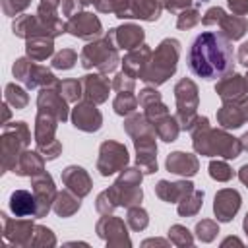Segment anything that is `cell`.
<instances>
[{
	"mask_svg": "<svg viewBox=\"0 0 248 248\" xmlns=\"http://www.w3.org/2000/svg\"><path fill=\"white\" fill-rule=\"evenodd\" d=\"M200 12L198 10H194V8H186V10H182L180 12V16H178V19H176V27L178 29H192L194 25H198L200 23Z\"/></svg>",
	"mask_w": 248,
	"mask_h": 248,
	"instance_id": "f6af8a7d",
	"label": "cell"
},
{
	"mask_svg": "<svg viewBox=\"0 0 248 248\" xmlns=\"http://www.w3.org/2000/svg\"><path fill=\"white\" fill-rule=\"evenodd\" d=\"M215 93L223 99V103L227 101H236V103H244L246 101V93H248V83L246 78L240 74H229L225 78H221L215 85Z\"/></svg>",
	"mask_w": 248,
	"mask_h": 248,
	"instance_id": "2e32d148",
	"label": "cell"
},
{
	"mask_svg": "<svg viewBox=\"0 0 248 248\" xmlns=\"http://www.w3.org/2000/svg\"><path fill=\"white\" fill-rule=\"evenodd\" d=\"M174 97H176V120L180 124V130H190L194 120L198 118V85L182 78L174 85Z\"/></svg>",
	"mask_w": 248,
	"mask_h": 248,
	"instance_id": "ba28073f",
	"label": "cell"
},
{
	"mask_svg": "<svg viewBox=\"0 0 248 248\" xmlns=\"http://www.w3.org/2000/svg\"><path fill=\"white\" fill-rule=\"evenodd\" d=\"M238 62L248 68V43H244V45L238 48Z\"/></svg>",
	"mask_w": 248,
	"mask_h": 248,
	"instance_id": "9f6ffc18",
	"label": "cell"
},
{
	"mask_svg": "<svg viewBox=\"0 0 248 248\" xmlns=\"http://www.w3.org/2000/svg\"><path fill=\"white\" fill-rule=\"evenodd\" d=\"M81 85H83L85 101L99 105V103H105L108 99V91L112 87V81H108V78H105V74H87L81 78Z\"/></svg>",
	"mask_w": 248,
	"mask_h": 248,
	"instance_id": "44dd1931",
	"label": "cell"
},
{
	"mask_svg": "<svg viewBox=\"0 0 248 248\" xmlns=\"http://www.w3.org/2000/svg\"><path fill=\"white\" fill-rule=\"evenodd\" d=\"M31 143V132L25 122H12L4 124L2 140H0V153H2V169L14 170L17 157L27 149Z\"/></svg>",
	"mask_w": 248,
	"mask_h": 248,
	"instance_id": "5b68a950",
	"label": "cell"
},
{
	"mask_svg": "<svg viewBox=\"0 0 248 248\" xmlns=\"http://www.w3.org/2000/svg\"><path fill=\"white\" fill-rule=\"evenodd\" d=\"M240 207V194L232 188H223L215 194V202H213V211L217 215L219 221H231L236 211Z\"/></svg>",
	"mask_w": 248,
	"mask_h": 248,
	"instance_id": "7402d4cb",
	"label": "cell"
},
{
	"mask_svg": "<svg viewBox=\"0 0 248 248\" xmlns=\"http://www.w3.org/2000/svg\"><path fill=\"white\" fill-rule=\"evenodd\" d=\"M232 169L225 161H211L209 163V176L217 182H227L232 178Z\"/></svg>",
	"mask_w": 248,
	"mask_h": 248,
	"instance_id": "b9f144b4",
	"label": "cell"
},
{
	"mask_svg": "<svg viewBox=\"0 0 248 248\" xmlns=\"http://www.w3.org/2000/svg\"><path fill=\"white\" fill-rule=\"evenodd\" d=\"M107 37L110 39V43L116 46V48H122V50H134L138 46L143 45V29L140 25H134V23H124L120 27H114L107 33Z\"/></svg>",
	"mask_w": 248,
	"mask_h": 248,
	"instance_id": "5bb4252c",
	"label": "cell"
},
{
	"mask_svg": "<svg viewBox=\"0 0 248 248\" xmlns=\"http://www.w3.org/2000/svg\"><path fill=\"white\" fill-rule=\"evenodd\" d=\"M244 112H246V120H248V101L244 103Z\"/></svg>",
	"mask_w": 248,
	"mask_h": 248,
	"instance_id": "be15d7a7",
	"label": "cell"
},
{
	"mask_svg": "<svg viewBox=\"0 0 248 248\" xmlns=\"http://www.w3.org/2000/svg\"><path fill=\"white\" fill-rule=\"evenodd\" d=\"M163 6L159 0H134L132 4V17L143 19V21H155L161 16Z\"/></svg>",
	"mask_w": 248,
	"mask_h": 248,
	"instance_id": "d6a6232c",
	"label": "cell"
},
{
	"mask_svg": "<svg viewBox=\"0 0 248 248\" xmlns=\"http://www.w3.org/2000/svg\"><path fill=\"white\" fill-rule=\"evenodd\" d=\"M81 66L85 70L89 68H97L101 74H110L116 70L120 56H118V48L110 43V39L105 35L103 39H95L93 43H89L87 46H83L81 54H79Z\"/></svg>",
	"mask_w": 248,
	"mask_h": 248,
	"instance_id": "8992f818",
	"label": "cell"
},
{
	"mask_svg": "<svg viewBox=\"0 0 248 248\" xmlns=\"http://www.w3.org/2000/svg\"><path fill=\"white\" fill-rule=\"evenodd\" d=\"M45 170V157L39 151H23L17 157V163L14 167V172L19 176H35Z\"/></svg>",
	"mask_w": 248,
	"mask_h": 248,
	"instance_id": "83f0119b",
	"label": "cell"
},
{
	"mask_svg": "<svg viewBox=\"0 0 248 248\" xmlns=\"http://www.w3.org/2000/svg\"><path fill=\"white\" fill-rule=\"evenodd\" d=\"M192 134V143L200 155H221L225 159H236L242 151L240 140L229 136L225 130H211L205 116H198L188 130Z\"/></svg>",
	"mask_w": 248,
	"mask_h": 248,
	"instance_id": "7a4b0ae2",
	"label": "cell"
},
{
	"mask_svg": "<svg viewBox=\"0 0 248 248\" xmlns=\"http://www.w3.org/2000/svg\"><path fill=\"white\" fill-rule=\"evenodd\" d=\"M225 16H227L225 10L219 8V6H215V8H209V10L205 12V16L202 17V23H203V25H219Z\"/></svg>",
	"mask_w": 248,
	"mask_h": 248,
	"instance_id": "681fc988",
	"label": "cell"
},
{
	"mask_svg": "<svg viewBox=\"0 0 248 248\" xmlns=\"http://www.w3.org/2000/svg\"><path fill=\"white\" fill-rule=\"evenodd\" d=\"M202 202H203V190H196L194 188V192H190L184 200L178 202V213L184 215V217L196 215L200 211V207H202Z\"/></svg>",
	"mask_w": 248,
	"mask_h": 248,
	"instance_id": "8d00e7d4",
	"label": "cell"
},
{
	"mask_svg": "<svg viewBox=\"0 0 248 248\" xmlns=\"http://www.w3.org/2000/svg\"><path fill=\"white\" fill-rule=\"evenodd\" d=\"M97 234L101 238H105L108 246H116V244L130 246V238L126 234V225L120 217H112V215L101 217L97 223Z\"/></svg>",
	"mask_w": 248,
	"mask_h": 248,
	"instance_id": "d6986e66",
	"label": "cell"
},
{
	"mask_svg": "<svg viewBox=\"0 0 248 248\" xmlns=\"http://www.w3.org/2000/svg\"><path fill=\"white\" fill-rule=\"evenodd\" d=\"M238 178H240V182L248 188V165H242V167H240V170H238Z\"/></svg>",
	"mask_w": 248,
	"mask_h": 248,
	"instance_id": "6f0895ef",
	"label": "cell"
},
{
	"mask_svg": "<svg viewBox=\"0 0 248 248\" xmlns=\"http://www.w3.org/2000/svg\"><path fill=\"white\" fill-rule=\"evenodd\" d=\"M62 182L70 192H74L79 198L87 196L91 190V178H89L87 170L81 167H76V165H70L62 170Z\"/></svg>",
	"mask_w": 248,
	"mask_h": 248,
	"instance_id": "603a6c76",
	"label": "cell"
},
{
	"mask_svg": "<svg viewBox=\"0 0 248 248\" xmlns=\"http://www.w3.org/2000/svg\"><path fill=\"white\" fill-rule=\"evenodd\" d=\"M244 78H246V83H248V74H246V76H244Z\"/></svg>",
	"mask_w": 248,
	"mask_h": 248,
	"instance_id": "03108f58",
	"label": "cell"
},
{
	"mask_svg": "<svg viewBox=\"0 0 248 248\" xmlns=\"http://www.w3.org/2000/svg\"><path fill=\"white\" fill-rule=\"evenodd\" d=\"M167 170L180 174V176H194L200 169L198 157L192 153H184V151H174L167 157Z\"/></svg>",
	"mask_w": 248,
	"mask_h": 248,
	"instance_id": "d4e9b609",
	"label": "cell"
},
{
	"mask_svg": "<svg viewBox=\"0 0 248 248\" xmlns=\"http://www.w3.org/2000/svg\"><path fill=\"white\" fill-rule=\"evenodd\" d=\"M58 89L68 103H78L83 97L81 79H62V81H58Z\"/></svg>",
	"mask_w": 248,
	"mask_h": 248,
	"instance_id": "74e56055",
	"label": "cell"
},
{
	"mask_svg": "<svg viewBox=\"0 0 248 248\" xmlns=\"http://www.w3.org/2000/svg\"><path fill=\"white\" fill-rule=\"evenodd\" d=\"M6 103L8 105H12L16 110L17 108H23L25 105H27V101H29V97H27V93L21 89V87H17L16 83H8L6 85Z\"/></svg>",
	"mask_w": 248,
	"mask_h": 248,
	"instance_id": "f35d334b",
	"label": "cell"
},
{
	"mask_svg": "<svg viewBox=\"0 0 248 248\" xmlns=\"http://www.w3.org/2000/svg\"><path fill=\"white\" fill-rule=\"evenodd\" d=\"M56 122H60L54 114L46 112V110H39L37 112V120H35V143H37V151L45 157V159H56L62 151V143L54 138L56 132Z\"/></svg>",
	"mask_w": 248,
	"mask_h": 248,
	"instance_id": "52a82bcc",
	"label": "cell"
},
{
	"mask_svg": "<svg viewBox=\"0 0 248 248\" xmlns=\"http://www.w3.org/2000/svg\"><path fill=\"white\" fill-rule=\"evenodd\" d=\"M169 238L172 244L176 246H192V236H190V231L182 225H172L170 231H169Z\"/></svg>",
	"mask_w": 248,
	"mask_h": 248,
	"instance_id": "ee69618b",
	"label": "cell"
},
{
	"mask_svg": "<svg viewBox=\"0 0 248 248\" xmlns=\"http://www.w3.org/2000/svg\"><path fill=\"white\" fill-rule=\"evenodd\" d=\"M72 194L74 192H70V190H62V192L56 194V200L52 203L56 215L70 217L79 209V196H72Z\"/></svg>",
	"mask_w": 248,
	"mask_h": 248,
	"instance_id": "836d02e7",
	"label": "cell"
},
{
	"mask_svg": "<svg viewBox=\"0 0 248 248\" xmlns=\"http://www.w3.org/2000/svg\"><path fill=\"white\" fill-rule=\"evenodd\" d=\"M72 122L81 132H97L103 124V116H101L99 108L95 107V103L81 101L72 110Z\"/></svg>",
	"mask_w": 248,
	"mask_h": 248,
	"instance_id": "e0dca14e",
	"label": "cell"
},
{
	"mask_svg": "<svg viewBox=\"0 0 248 248\" xmlns=\"http://www.w3.org/2000/svg\"><path fill=\"white\" fill-rule=\"evenodd\" d=\"M14 76H16V79L23 81L29 89L48 87V85H56L58 83V79L54 78V74L48 68L39 66V64H35V60H29V58L16 60V64H14Z\"/></svg>",
	"mask_w": 248,
	"mask_h": 248,
	"instance_id": "9c48e42d",
	"label": "cell"
},
{
	"mask_svg": "<svg viewBox=\"0 0 248 248\" xmlns=\"http://www.w3.org/2000/svg\"><path fill=\"white\" fill-rule=\"evenodd\" d=\"M159 4H161L165 10H169L170 14H176V12H182V10L190 8L192 0H159Z\"/></svg>",
	"mask_w": 248,
	"mask_h": 248,
	"instance_id": "f5cc1de1",
	"label": "cell"
},
{
	"mask_svg": "<svg viewBox=\"0 0 248 248\" xmlns=\"http://www.w3.org/2000/svg\"><path fill=\"white\" fill-rule=\"evenodd\" d=\"M244 232H246V236H248V213H246V217H244Z\"/></svg>",
	"mask_w": 248,
	"mask_h": 248,
	"instance_id": "6125c7cd",
	"label": "cell"
},
{
	"mask_svg": "<svg viewBox=\"0 0 248 248\" xmlns=\"http://www.w3.org/2000/svg\"><path fill=\"white\" fill-rule=\"evenodd\" d=\"M54 242H56V238L50 232V229H46V227H35V232H33V238H31V246H45V244L54 246Z\"/></svg>",
	"mask_w": 248,
	"mask_h": 248,
	"instance_id": "bcb514c9",
	"label": "cell"
},
{
	"mask_svg": "<svg viewBox=\"0 0 248 248\" xmlns=\"http://www.w3.org/2000/svg\"><path fill=\"white\" fill-rule=\"evenodd\" d=\"M112 89L116 93H126V91H134V78L128 76L126 72H120L114 76L112 79Z\"/></svg>",
	"mask_w": 248,
	"mask_h": 248,
	"instance_id": "7dc6e473",
	"label": "cell"
},
{
	"mask_svg": "<svg viewBox=\"0 0 248 248\" xmlns=\"http://www.w3.org/2000/svg\"><path fill=\"white\" fill-rule=\"evenodd\" d=\"M60 2H62V0H41V4H43V6H48V8H54V10L58 8V4H60Z\"/></svg>",
	"mask_w": 248,
	"mask_h": 248,
	"instance_id": "680465c9",
	"label": "cell"
},
{
	"mask_svg": "<svg viewBox=\"0 0 248 248\" xmlns=\"http://www.w3.org/2000/svg\"><path fill=\"white\" fill-rule=\"evenodd\" d=\"M178 56H180V43L176 39H165L155 48V52H151V58L145 66L141 79L151 85L165 83L176 72Z\"/></svg>",
	"mask_w": 248,
	"mask_h": 248,
	"instance_id": "277c9868",
	"label": "cell"
},
{
	"mask_svg": "<svg viewBox=\"0 0 248 248\" xmlns=\"http://www.w3.org/2000/svg\"><path fill=\"white\" fill-rule=\"evenodd\" d=\"M95 8H97L99 12H112L114 0H99V2L95 4Z\"/></svg>",
	"mask_w": 248,
	"mask_h": 248,
	"instance_id": "11a10c76",
	"label": "cell"
},
{
	"mask_svg": "<svg viewBox=\"0 0 248 248\" xmlns=\"http://www.w3.org/2000/svg\"><path fill=\"white\" fill-rule=\"evenodd\" d=\"M29 4H31V0H2V12L6 16H16V14L23 12Z\"/></svg>",
	"mask_w": 248,
	"mask_h": 248,
	"instance_id": "c3c4849f",
	"label": "cell"
},
{
	"mask_svg": "<svg viewBox=\"0 0 248 248\" xmlns=\"http://www.w3.org/2000/svg\"><path fill=\"white\" fill-rule=\"evenodd\" d=\"M12 29H14V35L23 37V39H31L35 35H46L45 29H43V25H41V21L37 19V16H27V14L25 16H19L14 21Z\"/></svg>",
	"mask_w": 248,
	"mask_h": 248,
	"instance_id": "4dcf8cb0",
	"label": "cell"
},
{
	"mask_svg": "<svg viewBox=\"0 0 248 248\" xmlns=\"http://www.w3.org/2000/svg\"><path fill=\"white\" fill-rule=\"evenodd\" d=\"M4 118H2V124H6V120H8V116H10V108H8V103H4Z\"/></svg>",
	"mask_w": 248,
	"mask_h": 248,
	"instance_id": "91938a15",
	"label": "cell"
},
{
	"mask_svg": "<svg viewBox=\"0 0 248 248\" xmlns=\"http://www.w3.org/2000/svg\"><path fill=\"white\" fill-rule=\"evenodd\" d=\"M232 64L231 41L221 33L205 31L198 35L188 50L190 70L203 79H215L232 74Z\"/></svg>",
	"mask_w": 248,
	"mask_h": 248,
	"instance_id": "6da1fadb",
	"label": "cell"
},
{
	"mask_svg": "<svg viewBox=\"0 0 248 248\" xmlns=\"http://www.w3.org/2000/svg\"><path fill=\"white\" fill-rule=\"evenodd\" d=\"M2 217V223H4V238L10 240L12 244H31V238H33V232H35V227L31 219H8L6 213H0Z\"/></svg>",
	"mask_w": 248,
	"mask_h": 248,
	"instance_id": "ac0fdd59",
	"label": "cell"
},
{
	"mask_svg": "<svg viewBox=\"0 0 248 248\" xmlns=\"http://www.w3.org/2000/svg\"><path fill=\"white\" fill-rule=\"evenodd\" d=\"M99 0H85V4H97Z\"/></svg>",
	"mask_w": 248,
	"mask_h": 248,
	"instance_id": "e7e4bbea",
	"label": "cell"
},
{
	"mask_svg": "<svg viewBox=\"0 0 248 248\" xmlns=\"http://www.w3.org/2000/svg\"><path fill=\"white\" fill-rule=\"evenodd\" d=\"M68 101L62 97L60 89H58V83L56 85H48V87H43L39 97H37V107L39 110H46L50 114H54L60 122H64L68 118Z\"/></svg>",
	"mask_w": 248,
	"mask_h": 248,
	"instance_id": "9a60e30c",
	"label": "cell"
},
{
	"mask_svg": "<svg viewBox=\"0 0 248 248\" xmlns=\"http://www.w3.org/2000/svg\"><path fill=\"white\" fill-rule=\"evenodd\" d=\"M153 128H155L157 136H159L163 141H167V143L174 141V140L178 138V132H180V124H178L176 116H170V114L165 116V118H161L157 124H153Z\"/></svg>",
	"mask_w": 248,
	"mask_h": 248,
	"instance_id": "e575fe53",
	"label": "cell"
},
{
	"mask_svg": "<svg viewBox=\"0 0 248 248\" xmlns=\"http://www.w3.org/2000/svg\"><path fill=\"white\" fill-rule=\"evenodd\" d=\"M219 232V227L215 221H209V219H202L198 225H196V234L202 242H211L215 238V234Z\"/></svg>",
	"mask_w": 248,
	"mask_h": 248,
	"instance_id": "7bdbcfd3",
	"label": "cell"
},
{
	"mask_svg": "<svg viewBox=\"0 0 248 248\" xmlns=\"http://www.w3.org/2000/svg\"><path fill=\"white\" fill-rule=\"evenodd\" d=\"M219 29L229 41H238L248 31V21L242 16H225L219 23Z\"/></svg>",
	"mask_w": 248,
	"mask_h": 248,
	"instance_id": "1f68e13d",
	"label": "cell"
},
{
	"mask_svg": "<svg viewBox=\"0 0 248 248\" xmlns=\"http://www.w3.org/2000/svg\"><path fill=\"white\" fill-rule=\"evenodd\" d=\"M83 6H85V0H62V14L66 17H72L79 14Z\"/></svg>",
	"mask_w": 248,
	"mask_h": 248,
	"instance_id": "816d5d0a",
	"label": "cell"
},
{
	"mask_svg": "<svg viewBox=\"0 0 248 248\" xmlns=\"http://www.w3.org/2000/svg\"><path fill=\"white\" fill-rule=\"evenodd\" d=\"M25 52L31 60L35 62H41V60H46L48 56H52L54 52V43H52V37H46V35H35L31 39H27L25 43Z\"/></svg>",
	"mask_w": 248,
	"mask_h": 248,
	"instance_id": "f1b7e54d",
	"label": "cell"
},
{
	"mask_svg": "<svg viewBox=\"0 0 248 248\" xmlns=\"http://www.w3.org/2000/svg\"><path fill=\"white\" fill-rule=\"evenodd\" d=\"M138 103H140V107H143V116L149 120V124H157L161 118L169 116V108L161 101L159 91H155L151 87H145L140 91Z\"/></svg>",
	"mask_w": 248,
	"mask_h": 248,
	"instance_id": "ffe728a7",
	"label": "cell"
},
{
	"mask_svg": "<svg viewBox=\"0 0 248 248\" xmlns=\"http://www.w3.org/2000/svg\"><path fill=\"white\" fill-rule=\"evenodd\" d=\"M200 2H207V0H200Z\"/></svg>",
	"mask_w": 248,
	"mask_h": 248,
	"instance_id": "003e7915",
	"label": "cell"
},
{
	"mask_svg": "<svg viewBox=\"0 0 248 248\" xmlns=\"http://www.w3.org/2000/svg\"><path fill=\"white\" fill-rule=\"evenodd\" d=\"M132 4H134V0H114L112 12H114L116 17H120V19L132 17Z\"/></svg>",
	"mask_w": 248,
	"mask_h": 248,
	"instance_id": "f907efd6",
	"label": "cell"
},
{
	"mask_svg": "<svg viewBox=\"0 0 248 248\" xmlns=\"http://www.w3.org/2000/svg\"><path fill=\"white\" fill-rule=\"evenodd\" d=\"M143 178V172L140 169H122L116 182L99 194L97 198V211L103 215H108L114 207H132L140 205L143 192L140 188Z\"/></svg>",
	"mask_w": 248,
	"mask_h": 248,
	"instance_id": "3957f363",
	"label": "cell"
},
{
	"mask_svg": "<svg viewBox=\"0 0 248 248\" xmlns=\"http://www.w3.org/2000/svg\"><path fill=\"white\" fill-rule=\"evenodd\" d=\"M126 221H128V225H130L132 231H143V229L147 227V223H149L147 211L141 209L140 205H132V207H128V217H126Z\"/></svg>",
	"mask_w": 248,
	"mask_h": 248,
	"instance_id": "ab89813d",
	"label": "cell"
},
{
	"mask_svg": "<svg viewBox=\"0 0 248 248\" xmlns=\"http://www.w3.org/2000/svg\"><path fill=\"white\" fill-rule=\"evenodd\" d=\"M66 31L72 33L74 37L78 39H83V41H91V39H97L101 37L103 33V27H101V21L97 16L89 14V12H79L72 17H68L66 21Z\"/></svg>",
	"mask_w": 248,
	"mask_h": 248,
	"instance_id": "4fadbf2b",
	"label": "cell"
},
{
	"mask_svg": "<svg viewBox=\"0 0 248 248\" xmlns=\"http://www.w3.org/2000/svg\"><path fill=\"white\" fill-rule=\"evenodd\" d=\"M31 184H33V194H35V202H37V211L35 217H45L50 211V205L56 200V188L52 182V176L48 172H41L31 176Z\"/></svg>",
	"mask_w": 248,
	"mask_h": 248,
	"instance_id": "7c38bea8",
	"label": "cell"
},
{
	"mask_svg": "<svg viewBox=\"0 0 248 248\" xmlns=\"http://www.w3.org/2000/svg\"><path fill=\"white\" fill-rule=\"evenodd\" d=\"M128 165V151L118 141H103L99 147V159H97V170L103 176H110L116 170H122Z\"/></svg>",
	"mask_w": 248,
	"mask_h": 248,
	"instance_id": "30bf717a",
	"label": "cell"
},
{
	"mask_svg": "<svg viewBox=\"0 0 248 248\" xmlns=\"http://www.w3.org/2000/svg\"><path fill=\"white\" fill-rule=\"evenodd\" d=\"M78 62V52L74 48H62L52 56V68L56 70H70Z\"/></svg>",
	"mask_w": 248,
	"mask_h": 248,
	"instance_id": "60d3db41",
	"label": "cell"
},
{
	"mask_svg": "<svg viewBox=\"0 0 248 248\" xmlns=\"http://www.w3.org/2000/svg\"><path fill=\"white\" fill-rule=\"evenodd\" d=\"M244 103H236V101L223 103V107L217 110V122L221 124V128H225V130H229V128H240L246 122Z\"/></svg>",
	"mask_w": 248,
	"mask_h": 248,
	"instance_id": "4316f807",
	"label": "cell"
},
{
	"mask_svg": "<svg viewBox=\"0 0 248 248\" xmlns=\"http://www.w3.org/2000/svg\"><path fill=\"white\" fill-rule=\"evenodd\" d=\"M190 192H194V184L190 180H180V182H167V180H159V184L155 186V194L169 203H178L180 200H184Z\"/></svg>",
	"mask_w": 248,
	"mask_h": 248,
	"instance_id": "484cf974",
	"label": "cell"
},
{
	"mask_svg": "<svg viewBox=\"0 0 248 248\" xmlns=\"http://www.w3.org/2000/svg\"><path fill=\"white\" fill-rule=\"evenodd\" d=\"M155 128L141 132L134 136V145H136V163L138 169L143 174H151L157 170V143H155Z\"/></svg>",
	"mask_w": 248,
	"mask_h": 248,
	"instance_id": "8fae6325",
	"label": "cell"
},
{
	"mask_svg": "<svg viewBox=\"0 0 248 248\" xmlns=\"http://www.w3.org/2000/svg\"><path fill=\"white\" fill-rule=\"evenodd\" d=\"M149 58H151V48H149L147 45H141V46H138V48H134V50H128V54L122 58V68H124V72H126L128 76H132L134 79H136V78L141 79Z\"/></svg>",
	"mask_w": 248,
	"mask_h": 248,
	"instance_id": "cb8c5ba5",
	"label": "cell"
},
{
	"mask_svg": "<svg viewBox=\"0 0 248 248\" xmlns=\"http://www.w3.org/2000/svg\"><path fill=\"white\" fill-rule=\"evenodd\" d=\"M138 105H140V103H138V97H136L132 91H126V93H118V95H116V99H114V103H112V108H114L116 114L128 116V114L136 112Z\"/></svg>",
	"mask_w": 248,
	"mask_h": 248,
	"instance_id": "d590c367",
	"label": "cell"
},
{
	"mask_svg": "<svg viewBox=\"0 0 248 248\" xmlns=\"http://www.w3.org/2000/svg\"><path fill=\"white\" fill-rule=\"evenodd\" d=\"M229 8L234 16H244L248 14V0H227Z\"/></svg>",
	"mask_w": 248,
	"mask_h": 248,
	"instance_id": "db71d44e",
	"label": "cell"
},
{
	"mask_svg": "<svg viewBox=\"0 0 248 248\" xmlns=\"http://www.w3.org/2000/svg\"><path fill=\"white\" fill-rule=\"evenodd\" d=\"M240 143H242V149H248V132L240 138Z\"/></svg>",
	"mask_w": 248,
	"mask_h": 248,
	"instance_id": "94428289",
	"label": "cell"
},
{
	"mask_svg": "<svg viewBox=\"0 0 248 248\" xmlns=\"http://www.w3.org/2000/svg\"><path fill=\"white\" fill-rule=\"evenodd\" d=\"M10 209L16 217H29L35 215L37 211V202H35V194L27 192V190H16L10 196Z\"/></svg>",
	"mask_w": 248,
	"mask_h": 248,
	"instance_id": "f546056e",
	"label": "cell"
}]
</instances>
